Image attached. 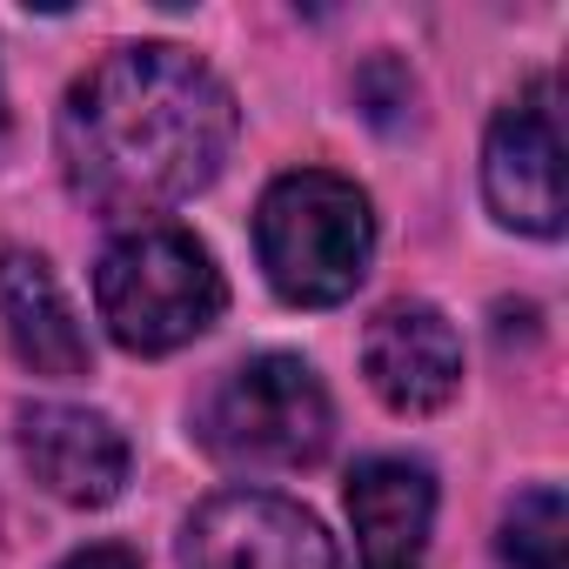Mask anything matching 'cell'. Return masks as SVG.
<instances>
[{"label": "cell", "instance_id": "cell-1", "mask_svg": "<svg viewBox=\"0 0 569 569\" xmlns=\"http://www.w3.org/2000/svg\"><path fill=\"white\" fill-rule=\"evenodd\" d=\"M234 148L228 81L174 41L114 48L68 88L61 174L94 214H154L221 174Z\"/></svg>", "mask_w": 569, "mask_h": 569}, {"label": "cell", "instance_id": "cell-2", "mask_svg": "<svg viewBox=\"0 0 569 569\" xmlns=\"http://www.w3.org/2000/svg\"><path fill=\"white\" fill-rule=\"evenodd\" d=\"M254 254L281 302L296 309H336L362 289L376 254V214L369 194L329 168L281 174L254 208Z\"/></svg>", "mask_w": 569, "mask_h": 569}, {"label": "cell", "instance_id": "cell-3", "mask_svg": "<svg viewBox=\"0 0 569 569\" xmlns=\"http://www.w3.org/2000/svg\"><path fill=\"white\" fill-rule=\"evenodd\" d=\"M228 289L214 254L188 234V228H128L108 241L101 268H94V309L108 322V336L134 356H168L181 342H194L201 329H214Z\"/></svg>", "mask_w": 569, "mask_h": 569}, {"label": "cell", "instance_id": "cell-4", "mask_svg": "<svg viewBox=\"0 0 569 569\" xmlns=\"http://www.w3.org/2000/svg\"><path fill=\"white\" fill-rule=\"evenodd\" d=\"M194 436L234 469H309L336 436V409L302 356H254L201 396Z\"/></svg>", "mask_w": 569, "mask_h": 569}, {"label": "cell", "instance_id": "cell-5", "mask_svg": "<svg viewBox=\"0 0 569 569\" xmlns=\"http://www.w3.org/2000/svg\"><path fill=\"white\" fill-rule=\"evenodd\" d=\"M181 569H342V549L302 502L228 489L188 516Z\"/></svg>", "mask_w": 569, "mask_h": 569}, {"label": "cell", "instance_id": "cell-6", "mask_svg": "<svg viewBox=\"0 0 569 569\" xmlns=\"http://www.w3.org/2000/svg\"><path fill=\"white\" fill-rule=\"evenodd\" d=\"M482 194L496 208L502 228L522 234H562V108H556V81H529L489 128L482 148Z\"/></svg>", "mask_w": 569, "mask_h": 569}, {"label": "cell", "instance_id": "cell-7", "mask_svg": "<svg viewBox=\"0 0 569 569\" xmlns=\"http://www.w3.org/2000/svg\"><path fill=\"white\" fill-rule=\"evenodd\" d=\"M362 369H369V389L396 416H429L462 389V342L442 309L389 302L362 336Z\"/></svg>", "mask_w": 569, "mask_h": 569}, {"label": "cell", "instance_id": "cell-8", "mask_svg": "<svg viewBox=\"0 0 569 569\" xmlns=\"http://www.w3.org/2000/svg\"><path fill=\"white\" fill-rule=\"evenodd\" d=\"M21 456L34 469V482L74 509H101L121 496L128 482V436L101 416V409H74V402H34L21 416Z\"/></svg>", "mask_w": 569, "mask_h": 569}, {"label": "cell", "instance_id": "cell-9", "mask_svg": "<svg viewBox=\"0 0 569 569\" xmlns=\"http://www.w3.org/2000/svg\"><path fill=\"white\" fill-rule=\"evenodd\" d=\"M349 522L362 569H422L436 522V476L409 456H376L349 476Z\"/></svg>", "mask_w": 569, "mask_h": 569}, {"label": "cell", "instance_id": "cell-10", "mask_svg": "<svg viewBox=\"0 0 569 569\" xmlns=\"http://www.w3.org/2000/svg\"><path fill=\"white\" fill-rule=\"evenodd\" d=\"M0 322H8V342L14 356L48 376V382H74L88 376V336H81V316L74 302L61 296V281L41 254L28 248H8L0 254Z\"/></svg>", "mask_w": 569, "mask_h": 569}, {"label": "cell", "instance_id": "cell-11", "mask_svg": "<svg viewBox=\"0 0 569 569\" xmlns=\"http://www.w3.org/2000/svg\"><path fill=\"white\" fill-rule=\"evenodd\" d=\"M562 542H569L562 489H522L502 516V562L509 569H562Z\"/></svg>", "mask_w": 569, "mask_h": 569}, {"label": "cell", "instance_id": "cell-12", "mask_svg": "<svg viewBox=\"0 0 569 569\" xmlns=\"http://www.w3.org/2000/svg\"><path fill=\"white\" fill-rule=\"evenodd\" d=\"M61 569H141L121 542H94V549H81V556H68Z\"/></svg>", "mask_w": 569, "mask_h": 569}, {"label": "cell", "instance_id": "cell-13", "mask_svg": "<svg viewBox=\"0 0 569 569\" xmlns=\"http://www.w3.org/2000/svg\"><path fill=\"white\" fill-rule=\"evenodd\" d=\"M0 141H8V94H0Z\"/></svg>", "mask_w": 569, "mask_h": 569}]
</instances>
